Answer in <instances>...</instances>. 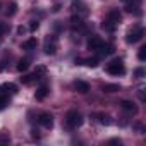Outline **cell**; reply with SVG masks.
<instances>
[{"label": "cell", "mask_w": 146, "mask_h": 146, "mask_svg": "<svg viewBox=\"0 0 146 146\" xmlns=\"http://www.w3.org/2000/svg\"><path fill=\"white\" fill-rule=\"evenodd\" d=\"M134 76H136L137 79H141V78L144 76V69H141V67H139V69H136V70H134Z\"/></svg>", "instance_id": "4316f807"}, {"label": "cell", "mask_w": 146, "mask_h": 146, "mask_svg": "<svg viewBox=\"0 0 146 146\" xmlns=\"http://www.w3.org/2000/svg\"><path fill=\"white\" fill-rule=\"evenodd\" d=\"M74 88H76L78 93H83V95L90 91V84H88L86 81H76V83H74Z\"/></svg>", "instance_id": "7c38bea8"}, {"label": "cell", "mask_w": 146, "mask_h": 146, "mask_svg": "<svg viewBox=\"0 0 146 146\" xmlns=\"http://www.w3.org/2000/svg\"><path fill=\"white\" fill-rule=\"evenodd\" d=\"M98 52H100L102 55H110V53H113V45H110V43H103V45L98 48Z\"/></svg>", "instance_id": "2e32d148"}, {"label": "cell", "mask_w": 146, "mask_h": 146, "mask_svg": "<svg viewBox=\"0 0 146 146\" xmlns=\"http://www.w3.org/2000/svg\"><path fill=\"white\" fill-rule=\"evenodd\" d=\"M43 50H45L46 55H55V52H57V36H53V35L46 36V38H45Z\"/></svg>", "instance_id": "277c9868"}, {"label": "cell", "mask_w": 146, "mask_h": 146, "mask_svg": "<svg viewBox=\"0 0 146 146\" xmlns=\"http://www.w3.org/2000/svg\"><path fill=\"white\" fill-rule=\"evenodd\" d=\"M76 64H79V65H88V67H96V65H98V58H78Z\"/></svg>", "instance_id": "4fadbf2b"}, {"label": "cell", "mask_w": 146, "mask_h": 146, "mask_svg": "<svg viewBox=\"0 0 146 146\" xmlns=\"http://www.w3.org/2000/svg\"><path fill=\"white\" fill-rule=\"evenodd\" d=\"M102 28H103L105 31H108V33H113V31H115V24H113V23H110L108 19H105V21H103Z\"/></svg>", "instance_id": "44dd1931"}, {"label": "cell", "mask_w": 146, "mask_h": 146, "mask_svg": "<svg viewBox=\"0 0 146 146\" xmlns=\"http://www.w3.org/2000/svg\"><path fill=\"white\" fill-rule=\"evenodd\" d=\"M2 90H4V91H9V93H17V86L12 84V83H5V84H2Z\"/></svg>", "instance_id": "7402d4cb"}, {"label": "cell", "mask_w": 146, "mask_h": 146, "mask_svg": "<svg viewBox=\"0 0 146 146\" xmlns=\"http://www.w3.org/2000/svg\"><path fill=\"white\" fill-rule=\"evenodd\" d=\"M31 132H33V134H31V136H33V139H40V134H38V131H31Z\"/></svg>", "instance_id": "1f68e13d"}, {"label": "cell", "mask_w": 146, "mask_h": 146, "mask_svg": "<svg viewBox=\"0 0 146 146\" xmlns=\"http://www.w3.org/2000/svg\"><path fill=\"white\" fill-rule=\"evenodd\" d=\"M76 12H78V16H79V17H86V16L90 14L88 7H86V5H81V4H79V5L76 7Z\"/></svg>", "instance_id": "d6986e66"}, {"label": "cell", "mask_w": 146, "mask_h": 146, "mask_svg": "<svg viewBox=\"0 0 146 146\" xmlns=\"http://www.w3.org/2000/svg\"><path fill=\"white\" fill-rule=\"evenodd\" d=\"M120 107H122V110H125L127 113H137V107H136L132 102H129V100H122V102H120Z\"/></svg>", "instance_id": "30bf717a"}, {"label": "cell", "mask_w": 146, "mask_h": 146, "mask_svg": "<svg viewBox=\"0 0 146 146\" xmlns=\"http://www.w3.org/2000/svg\"><path fill=\"white\" fill-rule=\"evenodd\" d=\"M5 31H7V26H5L4 23H0V35H4Z\"/></svg>", "instance_id": "f1b7e54d"}, {"label": "cell", "mask_w": 146, "mask_h": 146, "mask_svg": "<svg viewBox=\"0 0 146 146\" xmlns=\"http://www.w3.org/2000/svg\"><path fill=\"white\" fill-rule=\"evenodd\" d=\"M28 69H29V60H28V58L19 60V64H17V70H19V72H26Z\"/></svg>", "instance_id": "e0dca14e"}, {"label": "cell", "mask_w": 146, "mask_h": 146, "mask_svg": "<svg viewBox=\"0 0 146 146\" xmlns=\"http://www.w3.org/2000/svg\"><path fill=\"white\" fill-rule=\"evenodd\" d=\"M107 19H108L110 23H113V24L117 26V24H119V23L122 21V14L119 12V9H112V11L108 12V16H107Z\"/></svg>", "instance_id": "9c48e42d"}, {"label": "cell", "mask_w": 146, "mask_h": 146, "mask_svg": "<svg viewBox=\"0 0 146 146\" xmlns=\"http://www.w3.org/2000/svg\"><path fill=\"white\" fill-rule=\"evenodd\" d=\"M9 143H11L9 132H0V144H9Z\"/></svg>", "instance_id": "603a6c76"}, {"label": "cell", "mask_w": 146, "mask_h": 146, "mask_svg": "<svg viewBox=\"0 0 146 146\" xmlns=\"http://www.w3.org/2000/svg\"><path fill=\"white\" fill-rule=\"evenodd\" d=\"M38 79H40V76L35 72V74H26V76H23V78H21V83L26 84V86H29L33 81H38Z\"/></svg>", "instance_id": "5bb4252c"}, {"label": "cell", "mask_w": 146, "mask_h": 146, "mask_svg": "<svg viewBox=\"0 0 146 146\" xmlns=\"http://www.w3.org/2000/svg\"><path fill=\"white\" fill-rule=\"evenodd\" d=\"M105 69H107L108 74H112V76H122L125 72V65H124V62L120 58H113L110 64H107Z\"/></svg>", "instance_id": "7a4b0ae2"}, {"label": "cell", "mask_w": 146, "mask_h": 146, "mask_svg": "<svg viewBox=\"0 0 146 146\" xmlns=\"http://www.w3.org/2000/svg\"><path fill=\"white\" fill-rule=\"evenodd\" d=\"M38 122H40L43 127L52 129V127H53V115H52V113H48V112H43V113H40V115H38Z\"/></svg>", "instance_id": "52a82bcc"}, {"label": "cell", "mask_w": 146, "mask_h": 146, "mask_svg": "<svg viewBox=\"0 0 146 146\" xmlns=\"http://www.w3.org/2000/svg\"><path fill=\"white\" fill-rule=\"evenodd\" d=\"M16 12H17V4L16 2H11L9 9H7V16H14Z\"/></svg>", "instance_id": "d4e9b609"}, {"label": "cell", "mask_w": 146, "mask_h": 146, "mask_svg": "<svg viewBox=\"0 0 146 146\" xmlns=\"http://www.w3.org/2000/svg\"><path fill=\"white\" fill-rule=\"evenodd\" d=\"M46 95H48V86H46V84H43V86H40V88L36 90L35 98H36L38 102H41V100H45V98H46Z\"/></svg>", "instance_id": "8fae6325"}, {"label": "cell", "mask_w": 146, "mask_h": 146, "mask_svg": "<svg viewBox=\"0 0 146 146\" xmlns=\"http://www.w3.org/2000/svg\"><path fill=\"white\" fill-rule=\"evenodd\" d=\"M102 45H103V40H102L100 36H96V35L90 36V40H88V48H90V50H98Z\"/></svg>", "instance_id": "ba28073f"}, {"label": "cell", "mask_w": 146, "mask_h": 146, "mask_svg": "<svg viewBox=\"0 0 146 146\" xmlns=\"http://www.w3.org/2000/svg\"><path fill=\"white\" fill-rule=\"evenodd\" d=\"M139 98H141V102H144V93H143V90H139Z\"/></svg>", "instance_id": "d6a6232c"}, {"label": "cell", "mask_w": 146, "mask_h": 146, "mask_svg": "<svg viewBox=\"0 0 146 146\" xmlns=\"http://www.w3.org/2000/svg\"><path fill=\"white\" fill-rule=\"evenodd\" d=\"M143 36H144V29H143V26H132V29L127 33V36H125V41L127 43H137V41H141L143 40Z\"/></svg>", "instance_id": "3957f363"}, {"label": "cell", "mask_w": 146, "mask_h": 146, "mask_svg": "<svg viewBox=\"0 0 146 146\" xmlns=\"http://www.w3.org/2000/svg\"><path fill=\"white\" fill-rule=\"evenodd\" d=\"M122 2L125 4V11H127V12H136L137 16L141 14L139 7H141V4H143V0H122Z\"/></svg>", "instance_id": "8992f818"}, {"label": "cell", "mask_w": 146, "mask_h": 146, "mask_svg": "<svg viewBox=\"0 0 146 146\" xmlns=\"http://www.w3.org/2000/svg\"><path fill=\"white\" fill-rule=\"evenodd\" d=\"M38 26H40V23H38V21H31V24H29V31H36V29H38Z\"/></svg>", "instance_id": "83f0119b"}, {"label": "cell", "mask_w": 146, "mask_h": 146, "mask_svg": "<svg viewBox=\"0 0 146 146\" xmlns=\"http://www.w3.org/2000/svg\"><path fill=\"white\" fill-rule=\"evenodd\" d=\"M24 33H26V28L24 26H19L17 28V35H24Z\"/></svg>", "instance_id": "f546056e"}, {"label": "cell", "mask_w": 146, "mask_h": 146, "mask_svg": "<svg viewBox=\"0 0 146 146\" xmlns=\"http://www.w3.org/2000/svg\"><path fill=\"white\" fill-rule=\"evenodd\" d=\"M96 117H98L100 124H103V125H110V124H112V117H110V115H105V113H98Z\"/></svg>", "instance_id": "ac0fdd59"}, {"label": "cell", "mask_w": 146, "mask_h": 146, "mask_svg": "<svg viewBox=\"0 0 146 146\" xmlns=\"http://www.w3.org/2000/svg\"><path fill=\"white\" fill-rule=\"evenodd\" d=\"M137 58H139L141 62L146 60V46H141V48H139V52H137Z\"/></svg>", "instance_id": "484cf974"}, {"label": "cell", "mask_w": 146, "mask_h": 146, "mask_svg": "<svg viewBox=\"0 0 146 146\" xmlns=\"http://www.w3.org/2000/svg\"><path fill=\"white\" fill-rule=\"evenodd\" d=\"M70 28L74 31H79V33H88V26L83 23V17H79V16L70 17Z\"/></svg>", "instance_id": "5b68a950"}, {"label": "cell", "mask_w": 146, "mask_h": 146, "mask_svg": "<svg viewBox=\"0 0 146 146\" xmlns=\"http://www.w3.org/2000/svg\"><path fill=\"white\" fill-rule=\"evenodd\" d=\"M36 45H38V41L35 40V38H29V40H26V41H23V50H35L36 48Z\"/></svg>", "instance_id": "9a60e30c"}, {"label": "cell", "mask_w": 146, "mask_h": 146, "mask_svg": "<svg viewBox=\"0 0 146 146\" xmlns=\"http://www.w3.org/2000/svg\"><path fill=\"white\" fill-rule=\"evenodd\" d=\"M102 90H103L105 93H115V91H119L120 88H119V84H103Z\"/></svg>", "instance_id": "ffe728a7"}, {"label": "cell", "mask_w": 146, "mask_h": 146, "mask_svg": "<svg viewBox=\"0 0 146 146\" xmlns=\"http://www.w3.org/2000/svg\"><path fill=\"white\" fill-rule=\"evenodd\" d=\"M0 90H2V86H0Z\"/></svg>", "instance_id": "836d02e7"}, {"label": "cell", "mask_w": 146, "mask_h": 146, "mask_svg": "<svg viewBox=\"0 0 146 146\" xmlns=\"http://www.w3.org/2000/svg\"><path fill=\"white\" fill-rule=\"evenodd\" d=\"M9 105V96L7 95H0V110H4Z\"/></svg>", "instance_id": "cb8c5ba5"}, {"label": "cell", "mask_w": 146, "mask_h": 146, "mask_svg": "<svg viewBox=\"0 0 146 146\" xmlns=\"http://www.w3.org/2000/svg\"><path fill=\"white\" fill-rule=\"evenodd\" d=\"M108 143H110V144H122V141H120V139H110Z\"/></svg>", "instance_id": "4dcf8cb0"}, {"label": "cell", "mask_w": 146, "mask_h": 146, "mask_svg": "<svg viewBox=\"0 0 146 146\" xmlns=\"http://www.w3.org/2000/svg\"><path fill=\"white\" fill-rule=\"evenodd\" d=\"M65 125L69 129H78L83 125V115L78 110H69L65 115Z\"/></svg>", "instance_id": "6da1fadb"}]
</instances>
